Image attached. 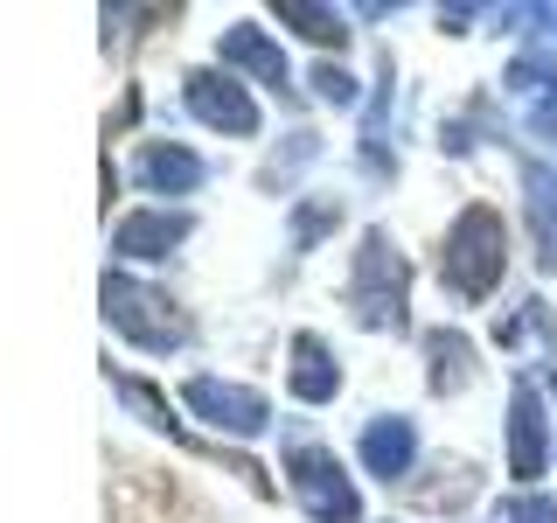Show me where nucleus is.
<instances>
[{"label": "nucleus", "instance_id": "aec40b11", "mask_svg": "<svg viewBox=\"0 0 557 523\" xmlns=\"http://www.w3.org/2000/svg\"><path fill=\"white\" fill-rule=\"evenodd\" d=\"M502 523H557V496H509Z\"/></svg>", "mask_w": 557, "mask_h": 523}, {"label": "nucleus", "instance_id": "ddd939ff", "mask_svg": "<svg viewBox=\"0 0 557 523\" xmlns=\"http://www.w3.org/2000/svg\"><path fill=\"white\" fill-rule=\"evenodd\" d=\"M522 196H530V223L544 244V266L557 272V174L544 161H522Z\"/></svg>", "mask_w": 557, "mask_h": 523}, {"label": "nucleus", "instance_id": "2eb2a0df", "mask_svg": "<svg viewBox=\"0 0 557 523\" xmlns=\"http://www.w3.org/2000/svg\"><path fill=\"white\" fill-rule=\"evenodd\" d=\"M278 22H286V28H300L307 42H321V49H327V42H342V35H348L335 8H307V0H286V8H278Z\"/></svg>", "mask_w": 557, "mask_h": 523}, {"label": "nucleus", "instance_id": "20e7f679", "mask_svg": "<svg viewBox=\"0 0 557 523\" xmlns=\"http://www.w3.org/2000/svg\"><path fill=\"white\" fill-rule=\"evenodd\" d=\"M286 482H293V496H300V510L313 523H356L362 516L356 482H348V467L327 447H293L286 453Z\"/></svg>", "mask_w": 557, "mask_h": 523}, {"label": "nucleus", "instance_id": "f03ea898", "mask_svg": "<svg viewBox=\"0 0 557 523\" xmlns=\"http://www.w3.org/2000/svg\"><path fill=\"white\" fill-rule=\"evenodd\" d=\"M411 266L405 252H397L391 231H362L356 244V266H348V314H356L362 328H405L411 321Z\"/></svg>", "mask_w": 557, "mask_h": 523}, {"label": "nucleus", "instance_id": "412c9836", "mask_svg": "<svg viewBox=\"0 0 557 523\" xmlns=\"http://www.w3.org/2000/svg\"><path fill=\"white\" fill-rule=\"evenodd\" d=\"M530 133L544 139V147H557V98H550V105H536V112H530Z\"/></svg>", "mask_w": 557, "mask_h": 523}, {"label": "nucleus", "instance_id": "9d476101", "mask_svg": "<svg viewBox=\"0 0 557 523\" xmlns=\"http://www.w3.org/2000/svg\"><path fill=\"white\" fill-rule=\"evenodd\" d=\"M411 461H418V426L405 412H383L362 426V467L383 482H397V475H411Z\"/></svg>", "mask_w": 557, "mask_h": 523}, {"label": "nucleus", "instance_id": "f257e3e1", "mask_svg": "<svg viewBox=\"0 0 557 523\" xmlns=\"http://www.w3.org/2000/svg\"><path fill=\"white\" fill-rule=\"evenodd\" d=\"M502 272H509V223L487 203H467L460 217H453L446 244H440V279L460 301H487V293L502 287Z\"/></svg>", "mask_w": 557, "mask_h": 523}, {"label": "nucleus", "instance_id": "39448f33", "mask_svg": "<svg viewBox=\"0 0 557 523\" xmlns=\"http://www.w3.org/2000/svg\"><path fill=\"white\" fill-rule=\"evenodd\" d=\"M182 98H188V112H196L209 133H237V139L258 133V105H251V92H244L231 70H188Z\"/></svg>", "mask_w": 557, "mask_h": 523}, {"label": "nucleus", "instance_id": "6ab92c4d", "mask_svg": "<svg viewBox=\"0 0 557 523\" xmlns=\"http://www.w3.org/2000/svg\"><path fill=\"white\" fill-rule=\"evenodd\" d=\"M313 92H321L327 105H356L362 92H356V77H348L342 63H313Z\"/></svg>", "mask_w": 557, "mask_h": 523}, {"label": "nucleus", "instance_id": "423d86ee", "mask_svg": "<svg viewBox=\"0 0 557 523\" xmlns=\"http://www.w3.org/2000/svg\"><path fill=\"white\" fill-rule=\"evenodd\" d=\"M182 398H188V412H202L209 426L237 433V440H258V433L272 426V405H265V398L244 391V384H223V377H188Z\"/></svg>", "mask_w": 557, "mask_h": 523}, {"label": "nucleus", "instance_id": "dca6fc26", "mask_svg": "<svg viewBox=\"0 0 557 523\" xmlns=\"http://www.w3.org/2000/svg\"><path fill=\"white\" fill-rule=\"evenodd\" d=\"M335 223H342V203H335V196H313V203L293 209V244H300V252H313V244L335 231Z\"/></svg>", "mask_w": 557, "mask_h": 523}, {"label": "nucleus", "instance_id": "0eeeda50", "mask_svg": "<svg viewBox=\"0 0 557 523\" xmlns=\"http://www.w3.org/2000/svg\"><path fill=\"white\" fill-rule=\"evenodd\" d=\"M202 154L174 147V139H147V147L133 154V182L147 188V196H196L202 188Z\"/></svg>", "mask_w": 557, "mask_h": 523}, {"label": "nucleus", "instance_id": "4468645a", "mask_svg": "<svg viewBox=\"0 0 557 523\" xmlns=\"http://www.w3.org/2000/svg\"><path fill=\"white\" fill-rule=\"evenodd\" d=\"M425 356H432V391H460L467 377H474V342L460 336V328H432L425 336Z\"/></svg>", "mask_w": 557, "mask_h": 523}, {"label": "nucleus", "instance_id": "a211bd4d", "mask_svg": "<svg viewBox=\"0 0 557 523\" xmlns=\"http://www.w3.org/2000/svg\"><path fill=\"white\" fill-rule=\"evenodd\" d=\"M313 154H321V139H313V133H293V147H286V154H272L258 182H265V188H278V182H286V174H300V168L313 161Z\"/></svg>", "mask_w": 557, "mask_h": 523}, {"label": "nucleus", "instance_id": "7ed1b4c3", "mask_svg": "<svg viewBox=\"0 0 557 523\" xmlns=\"http://www.w3.org/2000/svg\"><path fill=\"white\" fill-rule=\"evenodd\" d=\"M98 301H104V328H112V336H126L133 349H153V356H168V349L188 342V321L174 314L168 293L139 287V279H126V272H104Z\"/></svg>", "mask_w": 557, "mask_h": 523}, {"label": "nucleus", "instance_id": "f8f14e48", "mask_svg": "<svg viewBox=\"0 0 557 523\" xmlns=\"http://www.w3.org/2000/svg\"><path fill=\"white\" fill-rule=\"evenodd\" d=\"M286 384H293V398H300V405H335L342 363L327 356L321 336H293V370H286Z\"/></svg>", "mask_w": 557, "mask_h": 523}, {"label": "nucleus", "instance_id": "6e6552de", "mask_svg": "<svg viewBox=\"0 0 557 523\" xmlns=\"http://www.w3.org/2000/svg\"><path fill=\"white\" fill-rule=\"evenodd\" d=\"M188 231H196L188 209H133V217L112 223V252L119 258H168Z\"/></svg>", "mask_w": 557, "mask_h": 523}, {"label": "nucleus", "instance_id": "9b49d317", "mask_svg": "<svg viewBox=\"0 0 557 523\" xmlns=\"http://www.w3.org/2000/svg\"><path fill=\"white\" fill-rule=\"evenodd\" d=\"M216 63L223 70H251L258 84H278V92H286V57H278V42L258 22H231V28H223Z\"/></svg>", "mask_w": 557, "mask_h": 523}, {"label": "nucleus", "instance_id": "f3484780", "mask_svg": "<svg viewBox=\"0 0 557 523\" xmlns=\"http://www.w3.org/2000/svg\"><path fill=\"white\" fill-rule=\"evenodd\" d=\"M509 92H557V49H530V57L509 63Z\"/></svg>", "mask_w": 557, "mask_h": 523}, {"label": "nucleus", "instance_id": "1a4fd4ad", "mask_svg": "<svg viewBox=\"0 0 557 523\" xmlns=\"http://www.w3.org/2000/svg\"><path fill=\"white\" fill-rule=\"evenodd\" d=\"M544 453H550V426H544V405H536V384H516V398H509V475L536 482L544 475Z\"/></svg>", "mask_w": 557, "mask_h": 523}]
</instances>
